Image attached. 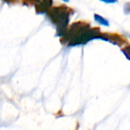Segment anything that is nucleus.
Instances as JSON below:
<instances>
[{"label": "nucleus", "mask_w": 130, "mask_h": 130, "mask_svg": "<svg viewBox=\"0 0 130 130\" xmlns=\"http://www.w3.org/2000/svg\"><path fill=\"white\" fill-rule=\"evenodd\" d=\"M5 2L8 3V4H11V3H15L18 2V0H4Z\"/></svg>", "instance_id": "10"}, {"label": "nucleus", "mask_w": 130, "mask_h": 130, "mask_svg": "<svg viewBox=\"0 0 130 130\" xmlns=\"http://www.w3.org/2000/svg\"><path fill=\"white\" fill-rule=\"evenodd\" d=\"M99 39L110 42L114 45H117L119 46H121L123 45H124L125 43H127V41L122 37L121 36H120L119 34H107V33H104L101 34Z\"/></svg>", "instance_id": "3"}, {"label": "nucleus", "mask_w": 130, "mask_h": 130, "mask_svg": "<svg viewBox=\"0 0 130 130\" xmlns=\"http://www.w3.org/2000/svg\"><path fill=\"white\" fill-rule=\"evenodd\" d=\"M74 11L66 5H60L50 8L47 11V16L50 21L56 25V36L63 37L67 32V26L69 21V16Z\"/></svg>", "instance_id": "1"}, {"label": "nucleus", "mask_w": 130, "mask_h": 130, "mask_svg": "<svg viewBox=\"0 0 130 130\" xmlns=\"http://www.w3.org/2000/svg\"><path fill=\"white\" fill-rule=\"evenodd\" d=\"M62 1H63V2H69V0H62Z\"/></svg>", "instance_id": "11"}, {"label": "nucleus", "mask_w": 130, "mask_h": 130, "mask_svg": "<svg viewBox=\"0 0 130 130\" xmlns=\"http://www.w3.org/2000/svg\"><path fill=\"white\" fill-rule=\"evenodd\" d=\"M122 52L125 54V56H126V58L128 59H130V45L126 46V47H124L122 50Z\"/></svg>", "instance_id": "7"}, {"label": "nucleus", "mask_w": 130, "mask_h": 130, "mask_svg": "<svg viewBox=\"0 0 130 130\" xmlns=\"http://www.w3.org/2000/svg\"><path fill=\"white\" fill-rule=\"evenodd\" d=\"M90 29V24L85 21H78L72 24L67 30L66 34L61 37L62 43H68L69 46L82 45V39L84 34Z\"/></svg>", "instance_id": "2"}, {"label": "nucleus", "mask_w": 130, "mask_h": 130, "mask_svg": "<svg viewBox=\"0 0 130 130\" xmlns=\"http://www.w3.org/2000/svg\"><path fill=\"white\" fill-rule=\"evenodd\" d=\"M94 18L95 21H96L98 23H99L100 24H101V25H104V26H106V27H108V26L110 25L108 21H107L106 18H103L102 16H101V15H99V14H95L94 15Z\"/></svg>", "instance_id": "5"}, {"label": "nucleus", "mask_w": 130, "mask_h": 130, "mask_svg": "<svg viewBox=\"0 0 130 130\" xmlns=\"http://www.w3.org/2000/svg\"><path fill=\"white\" fill-rule=\"evenodd\" d=\"M53 5V0H41L35 5V10L37 14H45L50 9Z\"/></svg>", "instance_id": "4"}, {"label": "nucleus", "mask_w": 130, "mask_h": 130, "mask_svg": "<svg viewBox=\"0 0 130 130\" xmlns=\"http://www.w3.org/2000/svg\"><path fill=\"white\" fill-rule=\"evenodd\" d=\"M41 0H22L23 5L26 6H33L36 5L37 3H39Z\"/></svg>", "instance_id": "6"}, {"label": "nucleus", "mask_w": 130, "mask_h": 130, "mask_svg": "<svg viewBox=\"0 0 130 130\" xmlns=\"http://www.w3.org/2000/svg\"><path fill=\"white\" fill-rule=\"evenodd\" d=\"M101 1L105 2V3H115V2H117L118 0H101Z\"/></svg>", "instance_id": "9"}, {"label": "nucleus", "mask_w": 130, "mask_h": 130, "mask_svg": "<svg viewBox=\"0 0 130 130\" xmlns=\"http://www.w3.org/2000/svg\"><path fill=\"white\" fill-rule=\"evenodd\" d=\"M123 10H124V13H125L126 14H130V2H126V3L124 5Z\"/></svg>", "instance_id": "8"}]
</instances>
